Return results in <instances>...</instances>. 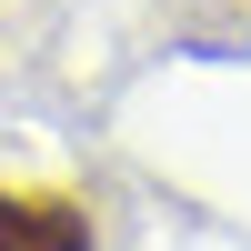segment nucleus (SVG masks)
<instances>
[{
	"mask_svg": "<svg viewBox=\"0 0 251 251\" xmlns=\"http://www.w3.org/2000/svg\"><path fill=\"white\" fill-rule=\"evenodd\" d=\"M0 251H91V211L71 191H0Z\"/></svg>",
	"mask_w": 251,
	"mask_h": 251,
	"instance_id": "nucleus-1",
	"label": "nucleus"
}]
</instances>
